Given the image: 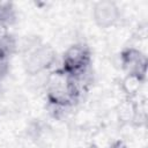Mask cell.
Wrapping results in <instances>:
<instances>
[{"instance_id": "obj_1", "label": "cell", "mask_w": 148, "mask_h": 148, "mask_svg": "<svg viewBox=\"0 0 148 148\" xmlns=\"http://www.w3.org/2000/svg\"><path fill=\"white\" fill-rule=\"evenodd\" d=\"M80 80L73 79L60 68L53 71L46 81V97L56 109H67L79 99L81 94Z\"/></svg>"}, {"instance_id": "obj_2", "label": "cell", "mask_w": 148, "mask_h": 148, "mask_svg": "<svg viewBox=\"0 0 148 148\" xmlns=\"http://www.w3.org/2000/svg\"><path fill=\"white\" fill-rule=\"evenodd\" d=\"M91 64V52L84 44H73L62 54L60 69L73 79H83Z\"/></svg>"}, {"instance_id": "obj_3", "label": "cell", "mask_w": 148, "mask_h": 148, "mask_svg": "<svg viewBox=\"0 0 148 148\" xmlns=\"http://www.w3.org/2000/svg\"><path fill=\"white\" fill-rule=\"evenodd\" d=\"M57 59L54 49L49 44H39L24 58V69L29 75H36L51 68Z\"/></svg>"}, {"instance_id": "obj_4", "label": "cell", "mask_w": 148, "mask_h": 148, "mask_svg": "<svg viewBox=\"0 0 148 148\" xmlns=\"http://www.w3.org/2000/svg\"><path fill=\"white\" fill-rule=\"evenodd\" d=\"M120 18L119 6L111 0H101L95 2L92 7V20L95 24L102 29L114 25Z\"/></svg>"}, {"instance_id": "obj_5", "label": "cell", "mask_w": 148, "mask_h": 148, "mask_svg": "<svg viewBox=\"0 0 148 148\" xmlns=\"http://www.w3.org/2000/svg\"><path fill=\"white\" fill-rule=\"evenodd\" d=\"M120 65L126 74L147 76V56L135 47H126L120 52Z\"/></svg>"}, {"instance_id": "obj_6", "label": "cell", "mask_w": 148, "mask_h": 148, "mask_svg": "<svg viewBox=\"0 0 148 148\" xmlns=\"http://www.w3.org/2000/svg\"><path fill=\"white\" fill-rule=\"evenodd\" d=\"M146 82V77L136 74H126L125 77L121 80V90L126 95L127 98H133L136 96L142 88L143 83Z\"/></svg>"}, {"instance_id": "obj_7", "label": "cell", "mask_w": 148, "mask_h": 148, "mask_svg": "<svg viewBox=\"0 0 148 148\" xmlns=\"http://www.w3.org/2000/svg\"><path fill=\"white\" fill-rule=\"evenodd\" d=\"M138 106L136 104L133 102V98H126L119 106L117 110V114H118V119L123 123H132L138 117Z\"/></svg>"}, {"instance_id": "obj_8", "label": "cell", "mask_w": 148, "mask_h": 148, "mask_svg": "<svg viewBox=\"0 0 148 148\" xmlns=\"http://www.w3.org/2000/svg\"><path fill=\"white\" fill-rule=\"evenodd\" d=\"M15 21V9L10 1H0V24L8 25Z\"/></svg>"}, {"instance_id": "obj_9", "label": "cell", "mask_w": 148, "mask_h": 148, "mask_svg": "<svg viewBox=\"0 0 148 148\" xmlns=\"http://www.w3.org/2000/svg\"><path fill=\"white\" fill-rule=\"evenodd\" d=\"M9 71V58L0 57V82L7 76Z\"/></svg>"}, {"instance_id": "obj_10", "label": "cell", "mask_w": 148, "mask_h": 148, "mask_svg": "<svg viewBox=\"0 0 148 148\" xmlns=\"http://www.w3.org/2000/svg\"><path fill=\"white\" fill-rule=\"evenodd\" d=\"M109 148H128V147H127V145H126L124 141L118 140V141H114Z\"/></svg>"}, {"instance_id": "obj_11", "label": "cell", "mask_w": 148, "mask_h": 148, "mask_svg": "<svg viewBox=\"0 0 148 148\" xmlns=\"http://www.w3.org/2000/svg\"><path fill=\"white\" fill-rule=\"evenodd\" d=\"M90 148H97V147H95V146H91V147H90Z\"/></svg>"}]
</instances>
